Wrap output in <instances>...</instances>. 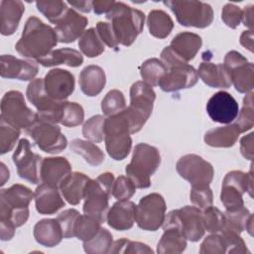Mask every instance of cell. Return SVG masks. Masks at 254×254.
<instances>
[{"instance_id": "obj_1", "label": "cell", "mask_w": 254, "mask_h": 254, "mask_svg": "<svg viewBox=\"0 0 254 254\" xmlns=\"http://www.w3.org/2000/svg\"><path fill=\"white\" fill-rule=\"evenodd\" d=\"M58 42L55 29L32 16L27 20L15 49L22 57L37 61L51 53Z\"/></svg>"}, {"instance_id": "obj_2", "label": "cell", "mask_w": 254, "mask_h": 254, "mask_svg": "<svg viewBox=\"0 0 254 254\" xmlns=\"http://www.w3.org/2000/svg\"><path fill=\"white\" fill-rule=\"evenodd\" d=\"M34 193L26 186L16 184L0 191V225L16 229L29 218V204Z\"/></svg>"}, {"instance_id": "obj_3", "label": "cell", "mask_w": 254, "mask_h": 254, "mask_svg": "<svg viewBox=\"0 0 254 254\" xmlns=\"http://www.w3.org/2000/svg\"><path fill=\"white\" fill-rule=\"evenodd\" d=\"M118 44L131 46L144 28L145 15L122 2H115L112 9L106 14Z\"/></svg>"}, {"instance_id": "obj_4", "label": "cell", "mask_w": 254, "mask_h": 254, "mask_svg": "<svg viewBox=\"0 0 254 254\" xmlns=\"http://www.w3.org/2000/svg\"><path fill=\"white\" fill-rule=\"evenodd\" d=\"M161 163L159 150L146 143L137 144L134 148L131 162L125 172L136 188L147 189L151 186V176L157 171Z\"/></svg>"}, {"instance_id": "obj_5", "label": "cell", "mask_w": 254, "mask_h": 254, "mask_svg": "<svg viewBox=\"0 0 254 254\" xmlns=\"http://www.w3.org/2000/svg\"><path fill=\"white\" fill-rule=\"evenodd\" d=\"M114 183L112 173L106 172L95 180H89L84 190V214L90 215L101 223L106 220L108 213V200L111 195V188Z\"/></svg>"}, {"instance_id": "obj_6", "label": "cell", "mask_w": 254, "mask_h": 254, "mask_svg": "<svg viewBox=\"0 0 254 254\" xmlns=\"http://www.w3.org/2000/svg\"><path fill=\"white\" fill-rule=\"evenodd\" d=\"M130 134V126L124 110L105 118V148L112 159L121 161L128 156L132 147Z\"/></svg>"}, {"instance_id": "obj_7", "label": "cell", "mask_w": 254, "mask_h": 254, "mask_svg": "<svg viewBox=\"0 0 254 254\" xmlns=\"http://www.w3.org/2000/svg\"><path fill=\"white\" fill-rule=\"evenodd\" d=\"M156 93L152 86L146 82L136 81L130 88V105L124 109V113L128 119L130 133L139 132L149 119Z\"/></svg>"}, {"instance_id": "obj_8", "label": "cell", "mask_w": 254, "mask_h": 254, "mask_svg": "<svg viewBox=\"0 0 254 254\" xmlns=\"http://www.w3.org/2000/svg\"><path fill=\"white\" fill-rule=\"evenodd\" d=\"M175 14L177 21L185 27L206 28L213 21V11L209 4L193 0L164 1Z\"/></svg>"}, {"instance_id": "obj_9", "label": "cell", "mask_w": 254, "mask_h": 254, "mask_svg": "<svg viewBox=\"0 0 254 254\" xmlns=\"http://www.w3.org/2000/svg\"><path fill=\"white\" fill-rule=\"evenodd\" d=\"M176 227L180 229L187 240L198 241L205 233L202 211L196 206L186 205L170 211L163 222V228Z\"/></svg>"}, {"instance_id": "obj_10", "label": "cell", "mask_w": 254, "mask_h": 254, "mask_svg": "<svg viewBox=\"0 0 254 254\" xmlns=\"http://www.w3.org/2000/svg\"><path fill=\"white\" fill-rule=\"evenodd\" d=\"M253 176L252 169L248 174L241 171H231L223 179L220 200L226 210H235L244 206L243 193L252 196Z\"/></svg>"}, {"instance_id": "obj_11", "label": "cell", "mask_w": 254, "mask_h": 254, "mask_svg": "<svg viewBox=\"0 0 254 254\" xmlns=\"http://www.w3.org/2000/svg\"><path fill=\"white\" fill-rule=\"evenodd\" d=\"M37 113L26 105L24 95L20 91L10 90L3 95L1 99V119L9 125L19 130H27L37 120Z\"/></svg>"}, {"instance_id": "obj_12", "label": "cell", "mask_w": 254, "mask_h": 254, "mask_svg": "<svg viewBox=\"0 0 254 254\" xmlns=\"http://www.w3.org/2000/svg\"><path fill=\"white\" fill-rule=\"evenodd\" d=\"M26 95L37 108L38 119L55 124L61 123L64 101L55 100L47 93L43 78L33 79L27 86Z\"/></svg>"}, {"instance_id": "obj_13", "label": "cell", "mask_w": 254, "mask_h": 254, "mask_svg": "<svg viewBox=\"0 0 254 254\" xmlns=\"http://www.w3.org/2000/svg\"><path fill=\"white\" fill-rule=\"evenodd\" d=\"M166 202L164 197L153 192L145 195L136 205L135 221L137 225L147 231H156L165 220Z\"/></svg>"}, {"instance_id": "obj_14", "label": "cell", "mask_w": 254, "mask_h": 254, "mask_svg": "<svg viewBox=\"0 0 254 254\" xmlns=\"http://www.w3.org/2000/svg\"><path fill=\"white\" fill-rule=\"evenodd\" d=\"M27 133L42 151L49 154L61 153L67 145L65 136L57 124L38 119V117L27 129Z\"/></svg>"}, {"instance_id": "obj_15", "label": "cell", "mask_w": 254, "mask_h": 254, "mask_svg": "<svg viewBox=\"0 0 254 254\" xmlns=\"http://www.w3.org/2000/svg\"><path fill=\"white\" fill-rule=\"evenodd\" d=\"M176 169L191 187H207L214 176L211 164L195 154H187L181 157L177 162Z\"/></svg>"}, {"instance_id": "obj_16", "label": "cell", "mask_w": 254, "mask_h": 254, "mask_svg": "<svg viewBox=\"0 0 254 254\" xmlns=\"http://www.w3.org/2000/svg\"><path fill=\"white\" fill-rule=\"evenodd\" d=\"M224 66L229 72L231 83L240 93L252 91L254 86V65L236 51L228 52L224 57Z\"/></svg>"}, {"instance_id": "obj_17", "label": "cell", "mask_w": 254, "mask_h": 254, "mask_svg": "<svg viewBox=\"0 0 254 254\" xmlns=\"http://www.w3.org/2000/svg\"><path fill=\"white\" fill-rule=\"evenodd\" d=\"M12 159L20 178L35 185L41 182L40 170L43 159L32 151L27 139L23 138L19 141Z\"/></svg>"}, {"instance_id": "obj_18", "label": "cell", "mask_w": 254, "mask_h": 254, "mask_svg": "<svg viewBox=\"0 0 254 254\" xmlns=\"http://www.w3.org/2000/svg\"><path fill=\"white\" fill-rule=\"evenodd\" d=\"M167 68V72L159 82V86L165 92L192 87L198 80L197 71L189 64H175Z\"/></svg>"}, {"instance_id": "obj_19", "label": "cell", "mask_w": 254, "mask_h": 254, "mask_svg": "<svg viewBox=\"0 0 254 254\" xmlns=\"http://www.w3.org/2000/svg\"><path fill=\"white\" fill-rule=\"evenodd\" d=\"M206 112L214 122L230 124L238 115L239 106L235 98L226 91L214 93L206 103Z\"/></svg>"}, {"instance_id": "obj_20", "label": "cell", "mask_w": 254, "mask_h": 254, "mask_svg": "<svg viewBox=\"0 0 254 254\" xmlns=\"http://www.w3.org/2000/svg\"><path fill=\"white\" fill-rule=\"evenodd\" d=\"M73 74L63 68H54L48 71L44 78L47 93L55 100L64 101L74 90Z\"/></svg>"}, {"instance_id": "obj_21", "label": "cell", "mask_w": 254, "mask_h": 254, "mask_svg": "<svg viewBox=\"0 0 254 254\" xmlns=\"http://www.w3.org/2000/svg\"><path fill=\"white\" fill-rule=\"evenodd\" d=\"M88 20L74 9L68 8L66 12L55 23V31L61 43H72L84 32Z\"/></svg>"}, {"instance_id": "obj_22", "label": "cell", "mask_w": 254, "mask_h": 254, "mask_svg": "<svg viewBox=\"0 0 254 254\" xmlns=\"http://www.w3.org/2000/svg\"><path fill=\"white\" fill-rule=\"evenodd\" d=\"M38 71L39 67L33 61L20 60L12 55H2L0 58V73L4 78L32 80Z\"/></svg>"}, {"instance_id": "obj_23", "label": "cell", "mask_w": 254, "mask_h": 254, "mask_svg": "<svg viewBox=\"0 0 254 254\" xmlns=\"http://www.w3.org/2000/svg\"><path fill=\"white\" fill-rule=\"evenodd\" d=\"M71 173V166L64 157L43 158L41 163V182L59 188L63 180Z\"/></svg>"}, {"instance_id": "obj_24", "label": "cell", "mask_w": 254, "mask_h": 254, "mask_svg": "<svg viewBox=\"0 0 254 254\" xmlns=\"http://www.w3.org/2000/svg\"><path fill=\"white\" fill-rule=\"evenodd\" d=\"M136 204L130 200H118L108 210V225L119 231L130 229L135 222Z\"/></svg>"}, {"instance_id": "obj_25", "label": "cell", "mask_w": 254, "mask_h": 254, "mask_svg": "<svg viewBox=\"0 0 254 254\" xmlns=\"http://www.w3.org/2000/svg\"><path fill=\"white\" fill-rule=\"evenodd\" d=\"M36 209L41 214H54L64 206L58 188L47 184L40 185L34 192Z\"/></svg>"}, {"instance_id": "obj_26", "label": "cell", "mask_w": 254, "mask_h": 254, "mask_svg": "<svg viewBox=\"0 0 254 254\" xmlns=\"http://www.w3.org/2000/svg\"><path fill=\"white\" fill-rule=\"evenodd\" d=\"M25 11L23 2L19 0H2L0 3V32L4 36L15 33Z\"/></svg>"}, {"instance_id": "obj_27", "label": "cell", "mask_w": 254, "mask_h": 254, "mask_svg": "<svg viewBox=\"0 0 254 254\" xmlns=\"http://www.w3.org/2000/svg\"><path fill=\"white\" fill-rule=\"evenodd\" d=\"M196 71L200 79L210 87L229 88L232 84L229 72L222 64L203 62Z\"/></svg>"}, {"instance_id": "obj_28", "label": "cell", "mask_w": 254, "mask_h": 254, "mask_svg": "<svg viewBox=\"0 0 254 254\" xmlns=\"http://www.w3.org/2000/svg\"><path fill=\"white\" fill-rule=\"evenodd\" d=\"M202 45L201 38L190 32L178 34L171 42L170 48L185 63L191 61Z\"/></svg>"}, {"instance_id": "obj_29", "label": "cell", "mask_w": 254, "mask_h": 254, "mask_svg": "<svg viewBox=\"0 0 254 254\" xmlns=\"http://www.w3.org/2000/svg\"><path fill=\"white\" fill-rule=\"evenodd\" d=\"M90 179L83 173L73 172L67 175L60 184V190L64 198L72 205H76L84 197V190Z\"/></svg>"}, {"instance_id": "obj_30", "label": "cell", "mask_w": 254, "mask_h": 254, "mask_svg": "<svg viewBox=\"0 0 254 254\" xmlns=\"http://www.w3.org/2000/svg\"><path fill=\"white\" fill-rule=\"evenodd\" d=\"M79 86L81 91L87 96H96L104 88L106 83V75L98 65L90 64L85 66L79 74Z\"/></svg>"}, {"instance_id": "obj_31", "label": "cell", "mask_w": 254, "mask_h": 254, "mask_svg": "<svg viewBox=\"0 0 254 254\" xmlns=\"http://www.w3.org/2000/svg\"><path fill=\"white\" fill-rule=\"evenodd\" d=\"M36 241L45 247H54L64 238L62 227L58 219L45 218L38 221L34 226Z\"/></svg>"}, {"instance_id": "obj_32", "label": "cell", "mask_w": 254, "mask_h": 254, "mask_svg": "<svg viewBox=\"0 0 254 254\" xmlns=\"http://www.w3.org/2000/svg\"><path fill=\"white\" fill-rule=\"evenodd\" d=\"M37 63L46 67L60 64H66L70 67H77L82 64L83 57L78 51L74 49L62 48L53 50L46 57L38 59Z\"/></svg>"}, {"instance_id": "obj_33", "label": "cell", "mask_w": 254, "mask_h": 254, "mask_svg": "<svg viewBox=\"0 0 254 254\" xmlns=\"http://www.w3.org/2000/svg\"><path fill=\"white\" fill-rule=\"evenodd\" d=\"M239 135L240 132L233 123L207 131L204 134L203 140L211 147L229 148L236 143Z\"/></svg>"}, {"instance_id": "obj_34", "label": "cell", "mask_w": 254, "mask_h": 254, "mask_svg": "<svg viewBox=\"0 0 254 254\" xmlns=\"http://www.w3.org/2000/svg\"><path fill=\"white\" fill-rule=\"evenodd\" d=\"M187 238L183 232L176 227L164 228V234L158 242L157 252L159 254H179L185 251Z\"/></svg>"}, {"instance_id": "obj_35", "label": "cell", "mask_w": 254, "mask_h": 254, "mask_svg": "<svg viewBox=\"0 0 254 254\" xmlns=\"http://www.w3.org/2000/svg\"><path fill=\"white\" fill-rule=\"evenodd\" d=\"M147 25L150 34L159 39L167 38L174 28L171 16L163 10H152L148 14Z\"/></svg>"}, {"instance_id": "obj_36", "label": "cell", "mask_w": 254, "mask_h": 254, "mask_svg": "<svg viewBox=\"0 0 254 254\" xmlns=\"http://www.w3.org/2000/svg\"><path fill=\"white\" fill-rule=\"evenodd\" d=\"M69 149L73 153L80 155L87 164L94 167L102 164L105 159L101 149L91 141L74 139L71 141Z\"/></svg>"}, {"instance_id": "obj_37", "label": "cell", "mask_w": 254, "mask_h": 254, "mask_svg": "<svg viewBox=\"0 0 254 254\" xmlns=\"http://www.w3.org/2000/svg\"><path fill=\"white\" fill-rule=\"evenodd\" d=\"M78 47L87 58L98 57L104 52V44L94 28H89L83 32L79 37Z\"/></svg>"}, {"instance_id": "obj_38", "label": "cell", "mask_w": 254, "mask_h": 254, "mask_svg": "<svg viewBox=\"0 0 254 254\" xmlns=\"http://www.w3.org/2000/svg\"><path fill=\"white\" fill-rule=\"evenodd\" d=\"M168 68L159 59L152 58L145 61L140 66V74L144 82L150 86H157Z\"/></svg>"}, {"instance_id": "obj_39", "label": "cell", "mask_w": 254, "mask_h": 254, "mask_svg": "<svg viewBox=\"0 0 254 254\" xmlns=\"http://www.w3.org/2000/svg\"><path fill=\"white\" fill-rule=\"evenodd\" d=\"M224 216L225 226L222 231L230 230L240 234L242 231L246 229V225L253 215L251 214L248 208L242 206L235 210H226L224 212Z\"/></svg>"}, {"instance_id": "obj_40", "label": "cell", "mask_w": 254, "mask_h": 254, "mask_svg": "<svg viewBox=\"0 0 254 254\" xmlns=\"http://www.w3.org/2000/svg\"><path fill=\"white\" fill-rule=\"evenodd\" d=\"M112 243V234L101 227L91 239L83 242V249L88 254H104L108 253Z\"/></svg>"}, {"instance_id": "obj_41", "label": "cell", "mask_w": 254, "mask_h": 254, "mask_svg": "<svg viewBox=\"0 0 254 254\" xmlns=\"http://www.w3.org/2000/svg\"><path fill=\"white\" fill-rule=\"evenodd\" d=\"M100 224L99 220L90 215L79 214L74 225V236L82 242L87 241L99 231Z\"/></svg>"}, {"instance_id": "obj_42", "label": "cell", "mask_w": 254, "mask_h": 254, "mask_svg": "<svg viewBox=\"0 0 254 254\" xmlns=\"http://www.w3.org/2000/svg\"><path fill=\"white\" fill-rule=\"evenodd\" d=\"M238 118L234 125L237 127L240 133L246 132L252 129L254 125L253 116V92L250 91L246 93L243 99V105L241 110L238 112Z\"/></svg>"}, {"instance_id": "obj_43", "label": "cell", "mask_w": 254, "mask_h": 254, "mask_svg": "<svg viewBox=\"0 0 254 254\" xmlns=\"http://www.w3.org/2000/svg\"><path fill=\"white\" fill-rule=\"evenodd\" d=\"M84 111L80 104L76 102L64 101L61 124L65 127H75L83 122Z\"/></svg>"}, {"instance_id": "obj_44", "label": "cell", "mask_w": 254, "mask_h": 254, "mask_svg": "<svg viewBox=\"0 0 254 254\" xmlns=\"http://www.w3.org/2000/svg\"><path fill=\"white\" fill-rule=\"evenodd\" d=\"M104 122L102 115H94L90 117L82 127V135L88 141L100 143L104 140Z\"/></svg>"}, {"instance_id": "obj_45", "label": "cell", "mask_w": 254, "mask_h": 254, "mask_svg": "<svg viewBox=\"0 0 254 254\" xmlns=\"http://www.w3.org/2000/svg\"><path fill=\"white\" fill-rule=\"evenodd\" d=\"M38 10L53 24H55L68 9L66 3L61 0L37 1Z\"/></svg>"}, {"instance_id": "obj_46", "label": "cell", "mask_w": 254, "mask_h": 254, "mask_svg": "<svg viewBox=\"0 0 254 254\" xmlns=\"http://www.w3.org/2000/svg\"><path fill=\"white\" fill-rule=\"evenodd\" d=\"M126 108V101L123 93L118 89H112L106 93L101 101V110L107 115H113Z\"/></svg>"}, {"instance_id": "obj_47", "label": "cell", "mask_w": 254, "mask_h": 254, "mask_svg": "<svg viewBox=\"0 0 254 254\" xmlns=\"http://www.w3.org/2000/svg\"><path fill=\"white\" fill-rule=\"evenodd\" d=\"M202 217L205 230L210 233H220L225 226V216L217 207L212 205L203 209Z\"/></svg>"}, {"instance_id": "obj_48", "label": "cell", "mask_w": 254, "mask_h": 254, "mask_svg": "<svg viewBox=\"0 0 254 254\" xmlns=\"http://www.w3.org/2000/svg\"><path fill=\"white\" fill-rule=\"evenodd\" d=\"M154 251L146 244L131 241L126 238H121L114 241L108 251V253H153Z\"/></svg>"}, {"instance_id": "obj_49", "label": "cell", "mask_w": 254, "mask_h": 254, "mask_svg": "<svg viewBox=\"0 0 254 254\" xmlns=\"http://www.w3.org/2000/svg\"><path fill=\"white\" fill-rule=\"evenodd\" d=\"M20 136V130L9 125L4 120H0V153L3 155L11 151L18 138Z\"/></svg>"}, {"instance_id": "obj_50", "label": "cell", "mask_w": 254, "mask_h": 254, "mask_svg": "<svg viewBox=\"0 0 254 254\" xmlns=\"http://www.w3.org/2000/svg\"><path fill=\"white\" fill-rule=\"evenodd\" d=\"M136 192V186L132 180L125 176L118 177L111 188V194L117 200H128Z\"/></svg>"}, {"instance_id": "obj_51", "label": "cell", "mask_w": 254, "mask_h": 254, "mask_svg": "<svg viewBox=\"0 0 254 254\" xmlns=\"http://www.w3.org/2000/svg\"><path fill=\"white\" fill-rule=\"evenodd\" d=\"M219 234L223 238L224 245L226 248V253H239V254L250 253V251L246 247L244 240L241 238L240 234L230 230H224Z\"/></svg>"}, {"instance_id": "obj_52", "label": "cell", "mask_w": 254, "mask_h": 254, "mask_svg": "<svg viewBox=\"0 0 254 254\" xmlns=\"http://www.w3.org/2000/svg\"><path fill=\"white\" fill-rule=\"evenodd\" d=\"M79 214L80 213L76 209L68 208L62 211L58 215L57 219L62 227L64 238H70L74 236V225Z\"/></svg>"}, {"instance_id": "obj_53", "label": "cell", "mask_w": 254, "mask_h": 254, "mask_svg": "<svg viewBox=\"0 0 254 254\" xmlns=\"http://www.w3.org/2000/svg\"><path fill=\"white\" fill-rule=\"evenodd\" d=\"M190 201L201 209L212 205L213 194L209 186L207 187H191L190 193Z\"/></svg>"}, {"instance_id": "obj_54", "label": "cell", "mask_w": 254, "mask_h": 254, "mask_svg": "<svg viewBox=\"0 0 254 254\" xmlns=\"http://www.w3.org/2000/svg\"><path fill=\"white\" fill-rule=\"evenodd\" d=\"M200 254H222L226 248L222 236L219 233H211L200 244Z\"/></svg>"}, {"instance_id": "obj_55", "label": "cell", "mask_w": 254, "mask_h": 254, "mask_svg": "<svg viewBox=\"0 0 254 254\" xmlns=\"http://www.w3.org/2000/svg\"><path fill=\"white\" fill-rule=\"evenodd\" d=\"M221 19L227 27L235 29L242 21V10L238 6L228 3L222 8Z\"/></svg>"}, {"instance_id": "obj_56", "label": "cell", "mask_w": 254, "mask_h": 254, "mask_svg": "<svg viewBox=\"0 0 254 254\" xmlns=\"http://www.w3.org/2000/svg\"><path fill=\"white\" fill-rule=\"evenodd\" d=\"M96 31L103 42V44L107 45L111 49H116L118 47V42L115 38L114 32L112 30L111 24L108 22H98L96 24Z\"/></svg>"}, {"instance_id": "obj_57", "label": "cell", "mask_w": 254, "mask_h": 254, "mask_svg": "<svg viewBox=\"0 0 254 254\" xmlns=\"http://www.w3.org/2000/svg\"><path fill=\"white\" fill-rule=\"evenodd\" d=\"M253 135L254 133L251 132L240 140V152L245 159L250 161L253 159Z\"/></svg>"}, {"instance_id": "obj_58", "label": "cell", "mask_w": 254, "mask_h": 254, "mask_svg": "<svg viewBox=\"0 0 254 254\" xmlns=\"http://www.w3.org/2000/svg\"><path fill=\"white\" fill-rule=\"evenodd\" d=\"M115 4V1L113 0H95L92 1V9L95 14H107Z\"/></svg>"}, {"instance_id": "obj_59", "label": "cell", "mask_w": 254, "mask_h": 254, "mask_svg": "<svg viewBox=\"0 0 254 254\" xmlns=\"http://www.w3.org/2000/svg\"><path fill=\"white\" fill-rule=\"evenodd\" d=\"M240 44L250 52H253V31H244L240 36Z\"/></svg>"}, {"instance_id": "obj_60", "label": "cell", "mask_w": 254, "mask_h": 254, "mask_svg": "<svg viewBox=\"0 0 254 254\" xmlns=\"http://www.w3.org/2000/svg\"><path fill=\"white\" fill-rule=\"evenodd\" d=\"M242 21L250 30L253 29V5L246 6L242 11Z\"/></svg>"}, {"instance_id": "obj_61", "label": "cell", "mask_w": 254, "mask_h": 254, "mask_svg": "<svg viewBox=\"0 0 254 254\" xmlns=\"http://www.w3.org/2000/svg\"><path fill=\"white\" fill-rule=\"evenodd\" d=\"M67 3L83 13H89L92 9V1H68Z\"/></svg>"}, {"instance_id": "obj_62", "label": "cell", "mask_w": 254, "mask_h": 254, "mask_svg": "<svg viewBox=\"0 0 254 254\" xmlns=\"http://www.w3.org/2000/svg\"><path fill=\"white\" fill-rule=\"evenodd\" d=\"M0 173H1V183H0V185L3 186V185L6 184V182L9 180V177H10L9 170L6 168L4 163L0 164Z\"/></svg>"}]
</instances>
